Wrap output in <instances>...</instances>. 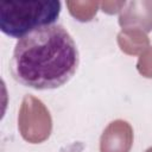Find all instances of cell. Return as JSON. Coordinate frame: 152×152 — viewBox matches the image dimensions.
<instances>
[{
    "instance_id": "cell-2",
    "label": "cell",
    "mask_w": 152,
    "mask_h": 152,
    "mask_svg": "<svg viewBox=\"0 0 152 152\" xmlns=\"http://www.w3.org/2000/svg\"><path fill=\"white\" fill-rule=\"evenodd\" d=\"M61 1H1L0 30L4 34L20 39L37 28L52 25L59 17Z\"/></svg>"
},
{
    "instance_id": "cell-1",
    "label": "cell",
    "mask_w": 152,
    "mask_h": 152,
    "mask_svg": "<svg viewBox=\"0 0 152 152\" xmlns=\"http://www.w3.org/2000/svg\"><path fill=\"white\" fill-rule=\"evenodd\" d=\"M78 65L77 45L61 24L37 28L18 39L10 63L13 78L36 90L64 86L76 74Z\"/></svg>"
}]
</instances>
